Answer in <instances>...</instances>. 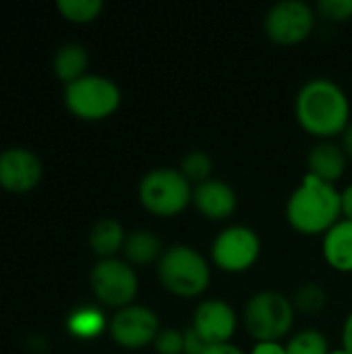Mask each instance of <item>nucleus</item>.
Wrapping results in <instances>:
<instances>
[{
	"label": "nucleus",
	"instance_id": "obj_5",
	"mask_svg": "<svg viewBox=\"0 0 352 354\" xmlns=\"http://www.w3.org/2000/svg\"><path fill=\"white\" fill-rule=\"evenodd\" d=\"M139 201L158 218H174L193 203V185L180 170L156 168L141 178Z\"/></svg>",
	"mask_w": 352,
	"mask_h": 354
},
{
	"label": "nucleus",
	"instance_id": "obj_25",
	"mask_svg": "<svg viewBox=\"0 0 352 354\" xmlns=\"http://www.w3.org/2000/svg\"><path fill=\"white\" fill-rule=\"evenodd\" d=\"M317 12L328 21H349L352 19V0H319Z\"/></svg>",
	"mask_w": 352,
	"mask_h": 354
},
{
	"label": "nucleus",
	"instance_id": "obj_29",
	"mask_svg": "<svg viewBox=\"0 0 352 354\" xmlns=\"http://www.w3.org/2000/svg\"><path fill=\"white\" fill-rule=\"evenodd\" d=\"M203 354H247L243 348L234 346L232 342L228 344H218V346H207V351Z\"/></svg>",
	"mask_w": 352,
	"mask_h": 354
},
{
	"label": "nucleus",
	"instance_id": "obj_11",
	"mask_svg": "<svg viewBox=\"0 0 352 354\" xmlns=\"http://www.w3.org/2000/svg\"><path fill=\"white\" fill-rule=\"evenodd\" d=\"M237 313L230 303L222 299H207L201 301L193 313L191 328L207 346L228 344L237 332Z\"/></svg>",
	"mask_w": 352,
	"mask_h": 354
},
{
	"label": "nucleus",
	"instance_id": "obj_3",
	"mask_svg": "<svg viewBox=\"0 0 352 354\" xmlns=\"http://www.w3.org/2000/svg\"><path fill=\"white\" fill-rule=\"evenodd\" d=\"M158 280L174 297H201L210 282L212 270L207 259L191 245H172L158 261Z\"/></svg>",
	"mask_w": 352,
	"mask_h": 354
},
{
	"label": "nucleus",
	"instance_id": "obj_23",
	"mask_svg": "<svg viewBox=\"0 0 352 354\" xmlns=\"http://www.w3.org/2000/svg\"><path fill=\"white\" fill-rule=\"evenodd\" d=\"M326 301H328L326 290L319 284H315V282H307V284H303L297 290L293 303H295V309L297 311H303V313H309L311 315V313L322 311L326 307Z\"/></svg>",
	"mask_w": 352,
	"mask_h": 354
},
{
	"label": "nucleus",
	"instance_id": "obj_9",
	"mask_svg": "<svg viewBox=\"0 0 352 354\" xmlns=\"http://www.w3.org/2000/svg\"><path fill=\"white\" fill-rule=\"evenodd\" d=\"M315 27V10L301 0H282L270 6L263 19L266 35L282 46L305 41Z\"/></svg>",
	"mask_w": 352,
	"mask_h": 354
},
{
	"label": "nucleus",
	"instance_id": "obj_18",
	"mask_svg": "<svg viewBox=\"0 0 352 354\" xmlns=\"http://www.w3.org/2000/svg\"><path fill=\"white\" fill-rule=\"evenodd\" d=\"M87 64H89V56L87 50L81 44H64L56 50L54 58H52V68L54 75L62 81V83H73L81 77L87 75Z\"/></svg>",
	"mask_w": 352,
	"mask_h": 354
},
{
	"label": "nucleus",
	"instance_id": "obj_8",
	"mask_svg": "<svg viewBox=\"0 0 352 354\" xmlns=\"http://www.w3.org/2000/svg\"><path fill=\"white\" fill-rule=\"evenodd\" d=\"M261 253V241L249 226L234 224L224 228L212 243V261L218 270L241 274L251 270Z\"/></svg>",
	"mask_w": 352,
	"mask_h": 354
},
{
	"label": "nucleus",
	"instance_id": "obj_24",
	"mask_svg": "<svg viewBox=\"0 0 352 354\" xmlns=\"http://www.w3.org/2000/svg\"><path fill=\"white\" fill-rule=\"evenodd\" d=\"M154 351L158 354H185V332L176 328H162L154 342Z\"/></svg>",
	"mask_w": 352,
	"mask_h": 354
},
{
	"label": "nucleus",
	"instance_id": "obj_28",
	"mask_svg": "<svg viewBox=\"0 0 352 354\" xmlns=\"http://www.w3.org/2000/svg\"><path fill=\"white\" fill-rule=\"evenodd\" d=\"M342 348L352 354V311L346 315L344 326H342Z\"/></svg>",
	"mask_w": 352,
	"mask_h": 354
},
{
	"label": "nucleus",
	"instance_id": "obj_27",
	"mask_svg": "<svg viewBox=\"0 0 352 354\" xmlns=\"http://www.w3.org/2000/svg\"><path fill=\"white\" fill-rule=\"evenodd\" d=\"M251 354H286V346L280 342H255Z\"/></svg>",
	"mask_w": 352,
	"mask_h": 354
},
{
	"label": "nucleus",
	"instance_id": "obj_26",
	"mask_svg": "<svg viewBox=\"0 0 352 354\" xmlns=\"http://www.w3.org/2000/svg\"><path fill=\"white\" fill-rule=\"evenodd\" d=\"M207 351V344L197 336L193 328L185 330V354H203Z\"/></svg>",
	"mask_w": 352,
	"mask_h": 354
},
{
	"label": "nucleus",
	"instance_id": "obj_16",
	"mask_svg": "<svg viewBox=\"0 0 352 354\" xmlns=\"http://www.w3.org/2000/svg\"><path fill=\"white\" fill-rule=\"evenodd\" d=\"M164 245L160 241L158 234L149 232V230H133L131 234H127V241H124V261L131 263V266H137V268H143V266H149V263H158L160 257L164 255Z\"/></svg>",
	"mask_w": 352,
	"mask_h": 354
},
{
	"label": "nucleus",
	"instance_id": "obj_13",
	"mask_svg": "<svg viewBox=\"0 0 352 354\" xmlns=\"http://www.w3.org/2000/svg\"><path fill=\"white\" fill-rule=\"evenodd\" d=\"M193 205L207 220L220 222V220H228L237 212L239 199L228 183L220 178H210L193 187Z\"/></svg>",
	"mask_w": 352,
	"mask_h": 354
},
{
	"label": "nucleus",
	"instance_id": "obj_21",
	"mask_svg": "<svg viewBox=\"0 0 352 354\" xmlns=\"http://www.w3.org/2000/svg\"><path fill=\"white\" fill-rule=\"evenodd\" d=\"M284 346L286 354H330L328 338L317 330L297 332Z\"/></svg>",
	"mask_w": 352,
	"mask_h": 354
},
{
	"label": "nucleus",
	"instance_id": "obj_4",
	"mask_svg": "<svg viewBox=\"0 0 352 354\" xmlns=\"http://www.w3.org/2000/svg\"><path fill=\"white\" fill-rule=\"evenodd\" d=\"M295 303L278 290L255 292L243 311L247 334L255 342H280L295 326Z\"/></svg>",
	"mask_w": 352,
	"mask_h": 354
},
{
	"label": "nucleus",
	"instance_id": "obj_6",
	"mask_svg": "<svg viewBox=\"0 0 352 354\" xmlns=\"http://www.w3.org/2000/svg\"><path fill=\"white\" fill-rule=\"evenodd\" d=\"M120 87L104 75H85L64 87V106L79 120H104L120 108Z\"/></svg>",
	"mask_w": 352,
	"mask_h": 354
},
{
	"label": "nucleus",
	"instance_id": "obj_22",
	"mask_svg": "<svg viewBox=\"0 0 352 354\" xmlns=\"http://www.w3.org/2000/svg\"><path fill=\"white\" fill-rule=\"evenodd\" d=\"M212 168H214V162L212 158L201 151V149H195V151H189L183 160H180V172L185 174V178L193 185H201L205 180L212 178Z\"/></svg>",
	"mask_w": 352,
	"mask_h": 354
},
{
	"label": "nucleus",
	"instance_id": "obj_15",
	"mask_svg": "<svg viewBox=\"0 0 352 354\" xmlns=\"http://www.w3.org/2000/svg\"><path fill=\"white\" fill-rule=\"evenodd\" d=\"M324 259L336 272L351 274L352 272V222L340 220L324 234Z\"/></svg>",
	"mask_w": 352,
	"mask_h": 354
},
{
	"label": "nucleus",
	"instance_id": "obj_20",
	"mask_svg": "<svg viewBox=\"0 0 352 354\" xmlns=\"http://www.w3.org/2000/svg\"><path fill=\"white\" fill-rule=\"evenodd\" d=\"M56 8L66 21L85 25L100 17V12L104 10V2L102 0H58Z\"/></svg>",
	"mask_w": 352,
	"mask_h": 354
},
{
	"label": "nucleus",
	"instance_id": "obj_17",
	"mask_svg": "<svg viewBox=\"0 0 352 354\" xmlns=\"http://www.w3.org/2000/svg\"><path fill=\"white\" fill-rule=\"evenodd\" d=\"M127 232L122 224L114 218H104L93 224L89 232V247L100 259H112L118 251L124 249Z\"/></svg>",
	"mask_w": 352,
	"mask_h": 354
},
{
	"label": "nucleus",
	"instance_id": "obj_19",
	"mask_svg": "<svg viewBox=\"0 0 352 354\" xmlns=\"http://www.w3.org/2000/svg\"><path fill=\"white\" fill-rule=\"evenodd\" d=\"M108 324L110 322H106L104 313L98 307L83 305V307L71 311V315L66 319V330L71 332V336H75L79 340H93L106 330Z\"/></svg>",
	"mask_w": 352,
	"mask_h": 354
},
{
	"label": "nucleus",
	"instance_id": "obj_14",
	"mask_svg": "<svg viewBox=\"0 0 352 354\" xmlns=\"http://www.w3.org/2000/svg\"><path fill=\"white\" fill-rule=\"evenodd\" d=\"M346 153L332 141H319L307 156V174L334 185L346 170Z\"/></svg>",
	"mask_w": 352,
	"mask_h": 354
},
{
	"label": "nucleus",
	"instance_id": "obj_7",
	"mask_svg": "<svg viewBox=\"0 0 352 354\" xmlns=\"http://www.w3.org/2000/svg\"><path fill=\"white\" fill-rule=\"evenodd\" d=\"M89 284L95 299L116 311L133 305L139 292V278L135 268L118 257L100 259L89 274Z\"/></svg>",
	"mask_w": 352,
	"mask_h": 354
},
{
	"label": "nucleus",
	"instance_id": "obj_1",
	"mask_svg": "<svg viewBox=\"0 0 352 354\" xmlns=\"http://www.w3.org/2000/svg\"><path fill=\"white\" fill-rule=\"evenodd\" d=\"M295 116L309 135L330 141L349 129L351 102L336 81L315 77L299 89L295 97Z\"/></svg>",
	"mask_w": 352,
	"mask_h": 354
},
{
	"label": "nucleus",
	"instance_id": "obj_31",
	"mask_svg": "<svg viewBox=\"0 0 352 354\" xmlns=\"http://www.w3.org/2000/svg\"><path fill=\"white\" fill-rule=\"evenodd\" d=\"M342 149L349 158H352V124H349V129L342 133Z\"/></svg>",
	"mask_w": 352,
	"mask_h": 354
},
{
	"label": "nucleus",
	"instance_id": "obj_30",
	"mask_svg": "<svg viewBox=\"0 0 352 354\" xmlns=\"http://www.w3.org/2000/svg\"><path fill=\"white\" fill-rule=\"evenodd\" d=\"M342 218L352 222V185L342 191Z\"/></svg>",
	"mask_w": 352,
	"mask_h": 354
},
{
	"label": "nucleus",
	"instance_id": "obj_2",
	"mask_svg": "<svg viewBox=\"0 0 352 354\" xmlns=\"http://www.w3.org/2000/svg\"><path fill=\"white\" fill-rule=\"evenodd\" d=\"M286 220L305 236L326 234L342 220V191L305 174L286 201Z\"/></svg>",
	"mask_w": 352,
	"mask_h": 354
},
{
	"label": "nucleus",
	"instance_id": "obj_32",
	"mask_svg": "<svg viewBox=\"0 0 352 354\" xmlns=\"http://www.w3.org/2000/svg\"><path fill=\"white\" fill-rule=\"evenodd\" d=\"M330 354H349L344 348H338V351H330Z\"/></svg>",
	"mask_w": 352,
	"mask_h": 354
},
{
	"label": "nucleus",
	"instance_id": "obj_12",
	"mask_svg": "<svg viewBox=\"0 0 352 354\" xmlns=\"http://www.w3.org/2000/svg\"><path fill=\"white\" fill-rule=\"evenodd\" d=\"M44 176L41 160L25 147H8L0 153V187L8 193H27Z\"/></svg>",
	"mask_w": 352,
	"mask_h": 354
},
{
	"label": "nucleus",
	"instance_id": "obj_10",
	"mask_svg": "<svg viewBox=\"0 0 352 354\" xmlns=\"http://www.w3.org/2000/svg\"><path fill=\"white\" fill-rule=\"evenodd\" d=\"M160 330L162 326L156 311L135 303L124 309H118L108 324L112 340L127 351H141L154 344Z\"/></svg>",
	"mask_w": 352,
	"mask_h": 354
}]
</instances>
